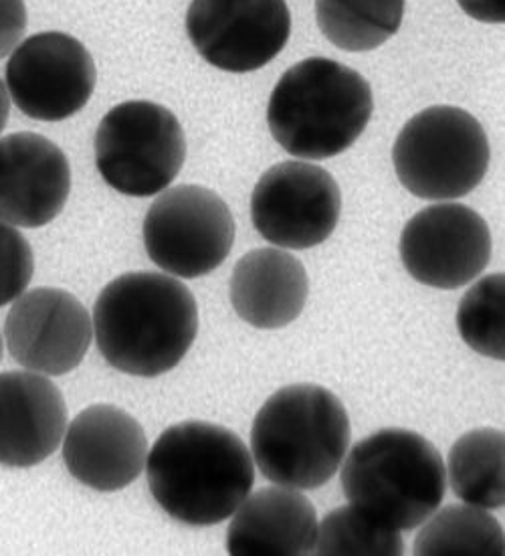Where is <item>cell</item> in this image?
<instances>
[{
  "instance_id": "obj_1",
  "label": "cell",
  "mask_w": 505,
  "mask_h": 556,
  "mask_svg": "<svg viewBox=\"0 0 505 556\" xmlns=\"http://www.w3.org/2000/svg\"><path fill=\"white\" fill-rule=\"evenodd\" d=\"M152 498L187 527H215L251 494L255 462L245 441L223 425L182 421L168 427L146 459Z\"/></svg>"
},
{
  "instance_id": "obj_2",
  "label": "cell",
  "mask_w": 505,
  "mask_h": 556,
  "mask_svg": "<svg viewBox=\"0 0 505 556\" xmlns=\"http://www.w3.org/2000/svg\"><path fill=\"white\" fill-rule=\"evenodd\" d=\"M93 338L105 363L131 377H160L187 356L199 306L182 281L159 271L112 279L93 306Z\"/></svg>"
},
{
  "instance_id": "obj_3",
  "label": "cell",
  "mask_w": 505,
  "mask_h": 556,
  "mask_svg": "<svg viewBox=\"0 0 505 556\" xmlns=\"http://www.w3.org/2000/svg\"><path fill=\"white\" fill-rule=\"evenodd\" d=\"M352 427L330 389L298 382L269 396L251 427V455L261 476L293 490H318L342 468Z\"/></svg>"
},
{
  "instance_id": "obj_4",
  "label": "cell",
  "mask_w": 505,
  "mask_h": 556,
  "mask_svg": "<svg viewBox=\"0 0 505 556\" xmlns=\"http://www.w3.org/2000/svg\"><path fill=\"white\" fill-rule=\"evenodd\" d=\"M373 112V88L364 75L336 59L310 58L279 77L267 126L293 159L326 161L356 144Z\"/></svg>"
},
{
  "instance_id": "obj_5",
  "label": "cell",
  "mask_w": 505,
  "mask_h": 556,
  "mask_svg": "<svg viewBox=\"0 0 505 556\" xmlns=\"http://www.w3.org/2000/svg\"><path fill=\"white\" fill-rule=\"evenodd\" d=\"M348 504L382 527L415 530L447 492L445 462L417 431L389 427L358 441L342 462Z\"/></svg>"
},
{
  "instance_id": "obj_6",
  "label": "cell",
  "mask_w": 505,
  "mask_h": 556,
  "mask_svg": "<svg viewBox=\"0 0 505 556\" xmlns=\"http://www.w3.org/2000/svg\"><path fill=\"white\" fill-rule=\"evenodd\" d=\"M485 128L457 105H431L411 117L392 147L406 191L425 201H455L476 191L490 170Z\"/></svg>"
},
{
  "instance_id": "obj_7",
  "label": "cell",
  "mask_w": 505,
  "mask_h": 556,
  "mask_svg": "<svg viewBox=\"0 0 505 556\" xmlns=\"http://www.w3.org/2000/svg\"><path fill=\"white\" fill-rule=\"evenodd\" d=\"M187 161V136L173 110L146 100L117 103L96 132V164L114 191L144 199L166 191Z\"/></svg>"
},
{
  "instance_id": "obj_8",
  "label": "cell",
  "mask_w": 505,
  "mask_h": 556,
  "mask_svg": "<svg viewBox=\"0 0 505 556\" xmlns=\"http://www.w3.org/2000/svg\"><path fill=\"white\" fill-rule=\"evenodd\" d=\"M232 243L231 208L201 185L168 187L146 213V253L174 278L209 276L229 257Z\"/></svg>"
},
{
  "instance_id": "obj_9",
  "label": "cell",
  "mask_w": 505,
  "mask_h": 556,
  "mask_svg": "<svg viewBox=\"0 0 505 556\" xmlns=\"http://www.w3.org/2000/svg\"><path fill=\"white\" fill-rule=\"evenodd\" d=\"M342 215V192L326 168L286 161L263 173L251 194V219L274 248L312 250L330 239Z\"/></svg>"
},
{
  "instance_id": "obj_10",
  "label": "cell",
  "mask_w": 505,
  "mask_h": 556,
  "mask_svg": "<svg viewBox=\"0 0 505 556\" xmlns=\"http://www.w3.org/2000/svg\"><path fill=\"white\" fill-rule=\"evenodd\" d=\"M4 84L11 102L39 122L79 114L93 96L98 70L86 45L61 30H45L16 45Z\"/></svg>"
},
{
  "instance_id": "obj_11",
  "label": "cell",
  "mask_w": 505,
  "mask_h": 556,
  "mask_svg": "<svg viewBox=\"0 0 505 556\" xmlns=\"http://www.w3.org/2000/svg\"><path fill=\"white\" fill-rule=\"evenodd\" d=\"M187 33L209 65L227 74H251L288 45L291 13L286 0H192Z\"/></svg>"
},
{
  "instance_id": "obj_12",
  "label": "cell",
  "mask_w": 505,
  "mask_h": 556,
  "mask_svg": "<svg viewBox=\"0 0 505 556\" xmlns=\"http://www.w3.org/2000/svg\"><path fill=\"white\" fill-rule=\"evenodd\" d=\"M401 260L408 276L437 290H457L490 265V225L471 206L443 201L404 225Z\"/></svg>"
},
{
  "instance_id": "obj_13",
  "label": "cell",
  "mask_w": 505,
  "mask_h": 556,
  "mask_svg": "<svg viewBox=\"0 0 505 556\" xmlns=\"http://www.w3.org/2000/svg\"><path fill=\"white\" fill-rule=\"evenodd\" d=\"M2 334L11 356L25 370L63 377L86 358L93 320L72 292L43 286L16 298Z\"/></svg>"
},
{
  "instance_id": "obj_14",
  "label": "cell",
  "mask_w": 505,
  "mask_h": 556,
  "mask_svg": "<svg viewBox=\"0 0 505 556\" xmlns=\"http://www.w3.org/2000/svg\"><path fill=\"white\" fill-rule=\"evenodd\" d=\"M148 438L128 410L110 403L75 415L63 438V462L73 478L96 492H119L146 469Z\"/></svg>"
},
{
  "instance_id": "obj_15",
  "label": "cell",
  "mask_w": 505,
  "mask_h": 556,
  "mask_svg": "<svg viewBox=\"0 0 505 556\" xmlns=\"http://www.w3.org/2000/svg\"><path fill=\"white\" fill-rule=\"evenodd\" d=\"M72 192L65 152L41 134L0 138V220L39 229L58 219Z\"/></svg>"
},
{
  "instance_id": "obj_16",
  "label": "cell",
  "mask_w": 505,
  "mask_h": 556,
  "mask_svg": "<svg viewBox=\"0 0 505 556\" xmlns=\"http://www.w3.org/2000/svg\"><path fill=\"white\" fill-rule=\"evenodd\" d=\"M70 410L51 377L33 370L0 372V466L35 468L58 452Z\"/></svg>"
},
{
  "instance_id": "obj_17",
  "label": "cell",
  "mask_w": 505,
  "mask_h": 556,
  "mask_svg": "<svg viewBox=\"0 0 505 556\" xmlns=\"http://www.w3.org/2000/svg\"><path fill=\"white\" fill-rule=\"evenodd\" d=\"M318 513L300 490L261 488L232 513L227 553L232 556L314 555Z\"/></svg>"
},
{
  "instance_id": "obj_18",
  "label": "cell",
  "mask_w": 505,
  "mask_h": 556,
  "mask_svg": "<svg viewBox=\"0 0 505 556\" xmlns=\"http://www.w3.org/2000/svg\"><path fill=\"white\" fill-rule=\"evenodd\" d=\"M229 295L243 323L260 330H277L300 318L310 295V278L302 262L288 250L260 248L235 265Z\"/></svg>"
},
{
  "instance_id": "obj_19",
  "label": "cell",
  "mask_w": 505,
  "mask_h": 556,
  "mask_svg": "<svg viewBox=\"0 0 505 556\" xmlns=\"http://www.w3.org/2000/svg\"><path fill=\"white\" fill-rule=\"evenodd\" d=\"M505 435L481 427L463 433L449 452L445 473L453 494L463 504L497 510L505 502Z\"/></svg>"
},
{
  "instance_id": "obj_20",
  "label": "cell",
  "mask_w": 505,
  "mask_h": 556,
  "mask_svg": "<svg viewBox=\"0 0 505 556\" xmlns=\"http://www.w3.org/2000/svg\"><path fill=\"white\" fill-rule=\"evenodd\" d=\"M413 555L504 556V528L490 510L471 504L439 506L420 525Z\"/></svg>"
},
{
  "instance_id": "obj_21",
  "label": "cell",
  "mask_w": 505,
  "mask_h": 556,
  "mask_svg": "<svg viewBox=\"0 0 505 556\" xmlns=\"http://www.w3.org/2000/svg\"><path fill=\"white\" fill-rule=\"evenodd\" d=\"M404 18V0H316L321 35L348 53H366L392 39Z\"/></svg>"
},
{
  "instance_id": "obj_22",
  "label": "cell",
  "mask_w": 505,
  "mask_h": 556,
  "mask_svg": "<svg viewBox=\"0 0 505 556\" xmlns=\"http://www.w3.org/2000/svg\"><path fill=\"white\" fill-rule=\"evenodd\" d=\"M404 551L401 530L378 525L350 504L319 520L314 544L318 556H401Z\"/></svg>"
},
{
  "instance_id": "obj_23",
  "label": "cell",
  "mask_w": 505,
  "mask_h": 556,
  "mask_svg": "<svg viewBox=\"0 0 505 556\" xmlns=\"http://www.w3.org/2000/svg\"><path fill=\"white\" fill-rule=\"evenodd\" d=\"M457 328L465 344L493 361L505 358V274L477 279L457 307Z\"/></svg>"
},
{
  "instance_id": "obj_24",
  "label": "cell",
  "mask_w": 505,
  "mask_h": 556,
  "mask_svg": "<svg viewBox=\"0 0 505 556\" xmlns=\"http://www.w3.org/2000/svg\"><path fill=\"white\" fill-rule=\"evenodd\" d=\"M35 276V253L27 237L0 220V307L27 292Z\"/></svg>"
},
{
  "instance_id": "obj_25",
  "label": "cell",
  "mask_w": 505,
  "mask_h": 556,
  "mask_svg": "<svg viewBox=\"0 0 505 556\" xmlns=\"http://www.w3.org/2000/svg\"><path fill=\"white\" fill-rule=\"evenodd\" d=\"M25 0H0V59L9 58L27 33Z\"/></svg>"
},
{
  "instance_id": "obj_26",
  "label": "cell",
  "mask_w": 505,
  "mask_h": 556,
  "mask_svg": "<svg viewBox=\"0 0 505 556\" xmlns=\"http://www.w3.org/2000/svg\"><path fill=\"white\" fill-rule=\"evenodd\" d=\"M463 13L479 23L502 25L505 21V0H457Z\"/></svg>"
},
{
  "instance_id": "obj_27",
  "label": "cell",
  "mask_w": 505,
  "mask_h": 556,
  "mask_svg": "<svg viewBox=\"0 0 505 556\" xmlns=\"http://www.w3.org/2000/svg\"><path fill=\"white\" fill-rule=\"evenodd\" d=\"M9 116H11V96H9L7 84L0 79V134L7 128Z\"/></svg>"
},
{
  "instance_id": "obj_28",
  "label": "cell",
  "mask_w": 505,
  "mask_h": 556,
  "mask_svg": "<svg viewBox=\"0 0 505 556\" xmlns=\"http://www.w3.org/2000/svg\"><path fill=\"white\" fill-rule=\"evenodd\" d=\"M2 352H4V334L0 330V363H2Z\"/></svg>"
}]
</instances>
